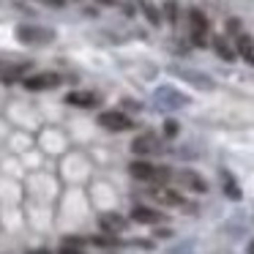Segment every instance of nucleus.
Listing matches in <instances>:
<instances>
[{
	"mask_svg": "<svg viewBox=\"0 0 254 254\" xmlns=\"http://www.w3.org/2000/svg\"><path fill=\"white\" fill-rule=\"evenodd\" d=\"M227 30H230V33H241V22H238V19H230V22H227Z\"/></svg>",
	"mask_w": 254,
	"mask_h": 254,
	"instance_id": "aec40b11",
	"label": "nucleus"
},
{
	"mask_svg": "<svg viewBox=\"0 0 254 254\" xmlns=\"http://www.w3.org/2000/svg\"><path fill=\"white\" fill-rule=\"evenodd\" d=\"M249 254H254V241H252V243H249Z\"/></svg>",
	"mask_w": 254,
	"mask_h": 254,
	"instance_id": "b1692460",
	"label": "nucleus"
},
{
	"mask_svg": "<svg viewBox=\"0 0 254 254\" xmlns=\"http://www.w3.org/2000/svg\"><path fill=\"white\" fill-rule=\"evenodd\" d=\"M99 227L104 232H110V235H121L128 227V221L123 219L121 213H104V216H99Z\"/></svg>",
	"mask_w": 254,
	"mask_h": 254,
	"instance_id": "9d476101",
	"label": "nucleus"
},
{
	"mask_svg": "<svg viewBox=\"0 0 254 254\" xmlns=\"http://www.w3.org/2000/svg\"><path fill=\"white\" fill-rule=\"evenodd\" d=\"M61 254H82V252H74L71 246H66V243H63V249H61Z\"/></svg>",
	"mask_w": 254,
	"mask_h": 254,
	"instance_id": "412c9836",
	"label": "nucleus"
},
{
	"mask_svg": "<svg viewBox=\"0 0 254 254\" xmlns=\"http://www.w3.org/2000/svg\"><path fill=\"white\" fill-rule=\"evenodd\" d=\"M213 50H216V55H219L221 61H227V63H232V61L238 58V52L232 50L230 44H227L224 36H216V39H213Z\"/></svg>",
	"mask_w": 254,
	"mask_h": 254,
	"instance_id": "dca6fc26",
	"label": "nucleus"
},
{
	"mask_svg": "<svg viewBox=\"0 0 254 254\" xmlns=\"http://www.w3.org/2000/svg\"><path fill=\"white\" fill-rule=\"evenodd\" d=\"M153 197H156V202H161V205H186L181 194L172 191V189H167V186H159L153 191Z\"/></svg>",
	"mask_w": 254,
	"mask_h": 254,
	"instance_id": "2eb2a0df",
	"label": "nucleus"
},
{
	"mask_svg": "<svg viewBox=\"0 0 254 254\" xmlns=\"http://www.w3.org/2000/svg\"><path fill=\"white\" fill-rule=\"evenodd\" d=\"M30 254H47V252H30Z\"/></svg>",
	"mask_w": 254,
	"mask_h": 254,
	"instance_id": "393cba45",
	"label": "nucleus"
},
{
	"mask_svg": "<svg viewBox=\"0 0 254 254\" xmlns=\"http://www.w3.org/2000/svg\"><path fill=\"white\" fill-rule=\"evenodd\" d=\"M178 131H181V126H178V121H167V123H164V134H167V137H175Z\"/></svg>",
	"mask_w": 254,
	"mask_h": 254,
	"instance_id": "6ab92c4d",
	"label": "nucleus"
},
{
	"mask_svg": "<svg viewBox=\"0 0 254 254\" xmlns=\"http://www.w3.org/2000/svg\"><path fill=\"white\" fill-rule=\"evenodd\" d=\"M131 219L139 221V224H159V221H164V213H159L153 208H145V205H137L131 210Z\"/></svg>",
	"mask_w": 254,
	"mask_h": 254,
	"instance_id": "f8f14e48",
	"label": "nucleus"
},
{
	"mask_svg": "<svg viewBox=\"0 0 254 254\" xmlns=\"http://www.w3.org/2000/svg\"><path fill=\"white\" fill-rule=\"evenodd\" d=\"M44 3H47V6H55V8H58V6H63L66 0H44Z\"/></svg>",
	"mask_w": 254,
	"mask_h": 254,
	"instance_id": "4be33fe9",
	"label": "nucleus"
},
{
	"mask_svg": "<svg viewBox=\"0 0 254 254\" xmlns=\"http://www.w3.org/2000/svg\"><path fill=\"white\" fill-rule=\"evenodd\" d=\"M175 181L181 183L183 189H189V191H197V194H205L208 191V181H205L199 172H194V170H181L175 175Z\"/></svg>",
	"mask_w": 254,
	"mask_h": 254,
	"instance_id": "0eeeda50",
	"label": "nucleus"
},
{
	"mask_svg": "<svg viewBox=\"0 0 254 254\" xmlns=\"http://www.w3.org/2000/svg\"><path fill=\"white\" fill-rule=\"evenodd\" d=\"M99 123L107 128V131H128V128H134V121H131V118L123 115V112H118V110L101 112V115H99Z\"/></svg>",
	"mask_w": 254,
	"mask_h": 254,
	"instance_id": "39448f33",
	"label": "nucleus"
},
{
	"mask_svg": "<svg viewBox=\"0 0 254 254\" xmlns=\"http://www.w3.org/2000/svg\"><path fill=\"white\" fill-rule=\"evenodd\" d=\"M68 104L74 107H85V110H90V107H99V93H93V90H74V93L66 96Z\"/></svg>",
	"mask_w": 254,
	"mask_h": 254,
	"instance_id": "9b49d317",
	"label": "nucleus"
},
{
	"mask_svg": "<svg viewBox=\"0 0 254 254\" xmlns=\"http://www.w3.org/2000/svg\"><path fill=\"white\" fill-rule=\"evenodd\" d=\"M189 25H191V44L194 47H205L208 44V17L199 8L189 11Z\"/></svg>",
	"mask_w": 254,
	"mask_h": 254,
	"instance_id": "20e7f679",
	"label": "nucleus"
},
{
	"mask_svg": "<svg viewBox=\"0 0 254 254\" xmlns=\"http://www.w3.org/2000/svg\"><path fill=\"white\" fill-rule=\"evenodd\" d=\"M159 148H161V145H159V137H156V134H150V131H148V134H139V137L131 142V150H134L137 156L159 153Z\"/></svg>",
	"mask_w": 254,
	"mask_h": 254,
	"instance_id": "6e6552de",
	"label": "nucleus"
},
{
	"mask_svg": "<svg viewBox=\"0 0 254 254\" xmlns=\"http://www.w3.org/2000/svg\"><path fill=\"white\" fill-rule=\"evenodd\" d=\"M221 186H224V194L230 199H241L243 197V191H241V186H238V181L232 178V172H227V170H221Z\"/></svg>",
	"mask_w": 254,
	"mask_h": 254,
	"instance_id": "4468645a",
	"label": "nucleus"
},
{
	"mask_svg": "<svg viewBox=\"0 0 254 254\" xmlns=\"http://www.w3.org/2000/svg\"><path fill=\"white\" fill-rule=\"evenodd\" d=\"M17 39L28 47H41L50 44L55 39V30L52 28H41V25H19L17 28Z\"/></svg>",
	"mask_w": 254,
	"mask_h": 254,
	"instance_id": "7ed1b4c3",
	"label": "nucleus"
},
{
	"mask_svg": "<svg viewBox=\"0 0 254 254\" xmlns=\"http://www.w3.org/2000/svg\"><path fill=\"white\" fill-rule=\"evenodd\" d=\"M235 50H238V55H241L243 61H249L254 66V39H252V36L238 33L235 36Z\"/></svg>",
	"mask_w": 254,
	"mask_h": 254,
	"instance_id": "ddd939ff",
	"label": "nucleus"
},
{
	"mask_svg": "<svg viewBox=\"0 0 254 254\" xmlns=\"http://www.w3.org/2000/svg\"><path fill=\"white\" fill-rule=\"evenodd\" d=\"M164 14H167L170 22H178V3H175V0H167V3H164Z\"/></svg>",
	"mask_w": 254,
	"mask_h": 254,
	"instance_id": "a211bd4d",
	"label": "nucleus"
},
{
	"mask_svg": "<svg viewBox=\"0 0 254 254\" xmlns=\"http://www.w3.org/2000/svg\"><path fill=\"white\" fill-rule=\"evenodd\" d=\"M178 77H183L186 82H191L194 88H202V90H213L216 82L208 77V74H199V71H191V68H175Z\"/></svg>",
	"mask_w": 254,
	"mask_h": 254,
	"instance_id": "1a4fd4ad",
	"label": "nucleus"
},
{
	"mask_svg": "<svg viewBox=\"0 0 254 254\" xmlns=\"http://www.w3.org/2000/svg\"><path fill=\"white\" fill-rule=\"evenodd\" d=\"M22 85L28 90H50V88H58V85H61V74L41 71V74H33V77H25Z\"/></svg>",
	"mask_w": 254,
	"mask_h": 254,
	"instance_id": "423d86ee",
	"label": "nucleus"
},
{
	"mask_svg": "<svg viewBox=\"0 0 254 254\" xmlns=\"http://www.w3.org/2000/svg\"><path fill=\"white\" fill-rule=\"evenodd\" d=\"M153 101H156L159 110L172 112V110H183V107L189 104V96L181 93V90H175V88H170V85H161V88H156Z\"/></svg>",
	"mask_w": 254,
	"mask_h": 254,
	"instance_id": "f03ea898",
	"label": "nucleus"
},
{
	"mask_svg": "<svg viewBox=\"0 0 254 254\" xmlns=\"http://www.w3.org/2000/svg\"><path fill=\"white\" fill-rule=\"evenodd\" d=\"M128 172H131V178L153 183V186H164L172 178V172L167 170V167H156V164H148V161H131V164H128Z\"/></svg>",
	"mask_w": 254,
	"mask_h": 254,
	"instance_id": "f257e3e1",
	"label": "nucleus"
},
{
	"mask_svg": "<svg viewBox=\"0 0 254 254\" xmlns=\"http://www.w3.org/2000/svg\"><path fill=\"white\" fill-rule=\"evenodd\" d=\"M99 3H107V6H115V0H99Z\"/></svg>",
	"mask_w": 254,
	"mask_h": 254,
	"instance_id": "5701e85b",
	"label": "nucleus"
},
{
	"mask_svg": "<svg viewBox=\"0 0 254 254\" xmlns=\"http://www.w3.org/2000/svg\"><path fill=\"white\" fill-rule=\"evenodd\" d=\"M142 11H145V17L150 19V25H159V22H161V14L156 11V8L150 6V3H142Z\"/></svg>",
	"mask_w": 254,
	"mask_h": 254,
	"instance_id": "f3484780",
	"label": "nucleus"
}]
</instances>
